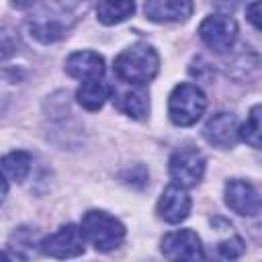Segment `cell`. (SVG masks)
<instances>
[{
  "mask_svg": "<svg viewBox=\"0 0 262 262\" xmlns=\"http://www.w3.org/2000/svg\"><path fill=\"white\" fill-rule=\"evenodd\" d=\"M160 57L151 45L137 43L115 57V76L125 84L143 86L156 78Z\"/></svg>",
  "mask_w": 262,
  "mask_h": 262,
  "instance_id": "obj_1",
  "label": "cell"
},
{
  "mask_svg": "<svg viewBox=\"0 0 262 262\" xmlns=\"http://www.w3.org/2000/svg\"><path fill=\"white\" fill-rule=\"evenodd\" d=\"M80 231L98 252H111L125 239V225L117 217L96 209L84 213Z\"/></svg>",
  "mask_w": 262,
  "mask_h": 262,
  "instance_id": "obj_2",
  "label": "cell"
},
{
  "mask_svg": "<svg viewBox=\"0 0 262 262\" xmlns=\"http://www.w3.org/2000/svg\"><path fill=\"white\" fill-rule=\"evenodd\" d=\"M207 108V98L203 90L194 84L182 82L178 84L168 98V115L174 125L178 127H190L194 125Z\"/></svg>",
  "mask_w": 262,
  "mask_h": 262,
  "instance_id": "obj_3",
  "label": "cell"
},
{
  "mask_svg": "<svg viewBox=\"0 0 262 262\" xmlns=\"http://www.w3.org/2000/svg\"><path fill=\"white\" fill-rule=\"evenodd\" d=\"M66 4H43L41 12L29 18V31L41 43H53L68 35L70 27L74 25V16L68 14Z\"/></svg>",
  "mask_w": 262,
  "mask_h": 262,
  "instance_id": "obj_4",
  "label": "cell"
},
{
  "mask_svg": "<svg viewBox=\"0 0 262 262\" xmlns=\"http://www.w3.org/2000/svg\"><path fill=\"white\" fill-rule=\"evenodd\" d=\"M162 254L170 262H205L201 237L192 229H176L162 237Z\"/></svg>",
  "mask_w": 262,
  "mask_h": 262,
  "instance_id": "obj_5",
  "label": "cell"
},
{
  "mask_svg": "<svg viewBox=\"0 0 262 262\" xmlns=\"http://www.w3.org/2000/svg\"><path fill=\"white\" fill-rule=\"evenodd\" d=\"M199 37L215 53H225L235 43L237 23L229 14H209L199 27Z\"/></svg>",
  "mask_w": 262,
  "mask_h": 262,
  "instance_id": "obj_6",
  "label": "cell"
},
{
  "mask_svg": "<svg viewBox=\"0 0 262 262\" xmlns=\"http://www.w3.org/2000/svg\"><path fill=\"white\" fill-rule=\"evenodd\" d=\"M168 170H170V178L174 180V184H178L182 188H190L203 180L205 158L194 147H182L172 154Z\"/></svg>",
  "mask_w": 262,
  "mask_h": 262,
  "instance_id": "obj_7",
  "label": "cell"
},
{
  "mask_svg": "<svg viewBox=\"0 0 262 262\" xmlns=\"http://www.w3.org/2000/svg\"><path fill=\"white\" fill-rule=\"evenodd\" d=\"M39 250L45 256L57 258V260L76 258L84 254V235L76 225L68 223V225H61L57 231L45 235L39 242Z\"/></svg>",
  "mask_w": 262,
  "mask_h": 262,
  "instance_id": "obj_8",
  "label": "cell"
},
{
  "mask_svg": "<svg viewBox=\"0 0 262 262\" xmlns=\"http://www.w3.org/2000/svg\"><path fill=\"white\" fill-rule=\"evenodd\" d=\"M225 205L242 217H254L262 211V196L250 182L233 178L225 184Z\"/></svg>",
  "mask_w": 262,
  "mask_h": 262,
  "instance_id": "obj_9",
  "label": "cell"
},
{
  "mask_svg": "<svg viewBox=\"0 0 262 262\" xmlns=\"http://www.w3.org/2000/svg\"><path fill=\"white\" fill-rule=\"evenodd\" d=\"M203 137L207 139V143H211V145H215L219 149L233 147L237 143V139H239L237 119L231 113L213 115L203 127Z\"/></svg>",
  "mask_w": 262,
  "mask_h": 262,
  "instance_id": "obj_10",
  "label": "cell"
},
{
  "mask_svg": "<svg viewBox=\"0 0 262 262\" xmlns=\"http://www.w3.org/2000/svg\"><path fill=\"white\" fill-rule=\"evenodd\" d=\"M192 207L190 194L186 192V188L178 186V184H170L166 186V190L162 192L160 201H158V215L166 221V223H180L188 217Z\"/></svg>",
  "mask_w": 262,
  "mask_h": 262,
  "instance_id": "obj_11",
  "label": "cell"
},
{
  "mask_svg": "<svg viewBox=\"0 0 262 262\" xmlns=\"http://www.w3.org/2000/svg\"><path fill=\"white\" fill-rule=\"evenodd\" d=\"M113 94V102L117 104L119 111H123L125 115L141 121L147 117L149 113V94L143 86H135V84H127V86H117L111 90Z\"/></svg>",
  "mask_w": 262,
  "mask_h": 262,
  "instance_id": "obj_12",
  "label": "cell"
},
{
  "mask_svg": "<svg viewBox=\"0 0 262 262\" xmlns=\"http://www.w3.org/2000/svg\"><path fill=\"white\" fill-rule=\"evenodd\" d=\"M66 72L82 82L100 80L104 74V59L96 51H76L66 59Z\"/></svg>",
  "mask_w": 262,
  "mask_h": 262,
  "instance_id": "obj_13",
  "label": "cell"
},
{
  "mask_svg": "<svg viewBox=\"0 0 262 262\" xmlns=\"http://www.w3.org/2000/svg\"><path fill=\"white\" fill-rule=\"evenodd\" d=\"M143 12L154 23H180L192 14V2H188V0H149L143 4Z\"/></svg>",
  "mask_w": 262,
  "mask_h": 262,
  "instance_id": "obj_14",
  "label": "cell"
},
{
  "mask_svg": "<svg viewBox=\"0 0 262 262\" xmlns=\"http://www.w3.org/2000/svg\"><path fill=\"white\" fill-rule=\"evenodd\" d=\"M111 90L113 88L102 80L82 82V86L76 92V98L86 111H98V108H102L104 100L111 96Z\"/></svg>",
  "mask_w": 262,
  "mask_h": 262,
  "instance_id": "obj_15",
  "label": "cell"
},
{
  "mask_svg": "<svg viewBox=\"0 0 262 262\" xmlns=\"http://www.w3.org/2000/svg\"><path fill=\"white\" fill-rule=\"evenodd\" d=\"M31 154L29 151H23V149H16V151H10L2 158V170H4V178L6 180H14V182H23L29 172H31Z\"/></svg>",
  "mask_w": 262,
  "mask_h": 262,
  "instance_id": "obj_16",
  "label": "cell"
},
{
  "mask_svg": "<svg viewBox=\"0 0 262 262\" xmlns=\"http://www.w3.org/2000/svg\"><path fill=\"white\" fill-rule=\"evenodd\" d=\"M135 12L133 2H98L96 4V16L102 25H117L127 20Z\"/></svg>",
  "mask_w": 262,
  "mask_h": 262,
  "instance_id": "obj_17",
  "label": "cell"
},
{
  "mask_svg": "<svg viewBox=\"0 0 262 262\" xmlns=\"http://www.w3.org/2000/svg\"><path fill=\"white\" fill-rule=\"evenodd\" d=\"M239 139L256 149H262V104L250 108L246 123L239 127Z\"/></svg>",
  "mask_w": 262,
  "mask_h": 262,
  "instance_id": "obj_18",
  "label": "cell"
},
{
  "mask_svg": "<svg viewBox=\"0 0 262 262\" xmlns=\"http://www.w3.org/2000/svg\"><path fill=\"white\" fill-rule=\"evenodd\" d=\"M217 252H219V256L223 260H229L231 262V260H237L246 252V244H244V239L239 235H231V237L221 239L217 244Z\"/></svg>",
  "mask_w": 262,
  "mask_h": 262,
  "instance_id": "obj_19",
  "label": "cell"
},
{
  "mask_svg": "<svg viewBox=\"0 0 262 262\" xmlns=\"http://www.w3.org/2000/svg\"><path fill=\"white\" fill-rule=\"evenodd\" d=\"M10 246L14 248V252L20 256L23 252V248H27V250H33V246H35V231L33 229H29V227H20V229H16L14 233H12V237H10Z\"/></svg>",
  "mask_w": 262,
  "mask_h": 262,
  "instance_id": "obj_20",
  "label": "cell"
},
{
  "mask_svg": "<svg viewBox=\"0 0 262 262\" xmlns=\"http://www.w3.org/2000/svg\"><path fill=\"white\" fill-rule=\"evenodd\" d=\"M246 16L258 31H262V2H250L246 6Z\"/></svg>",
  "mask_w": 262,
  "mask_h": 262,
  "instance_id": "obj_21",
  "label": "cell"
}]
</instances>
